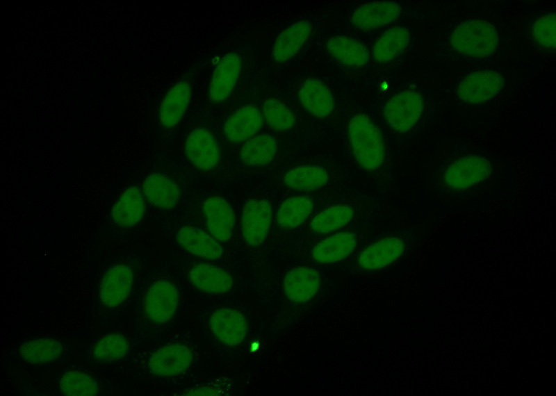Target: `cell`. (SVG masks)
<instances>
[{"label": "cell", "mask_w": 556, "mask_h": 396, "mask_svg": "<svg viewBox=\"0 0 556 396\" xmlns=\"http://www.w3.org/2000/svg\"><path fill=\"white\" fill-rule=\"evenodd\" d=\"M182 295L178 282L160 274L140 287L136 302V327L142 337L156 338L170 332L177 324Z\"/></svg>", "instance_id": "obj_1"}, {"label": "cell", "mask_w": 556, "mask_h": 396, "mask_svg": "<svg viewBox=\"0 0 556 396\" xmlns=\"http://www.w3.org/2000/svg\"><path fill=\"white\" fill-rule=\"evenodd\" d=\"M60 392L65 395H98L101 392L99 381L91 373L79 369H70L58 379Z\"/></svg>", "instance_id": "obj_32"}, {"label": "cell", "mask_w": 556, "mask_h": 396, "mask_svg": "<svg viewBox=\"0 0 556 396\" xmlns=\"http://www.w3.org/2000/svg\"><path fill=\"white\" fill-rule=\"evenodd\" d=\"M134 281L135 272L130 265L119 263L108 267L99 281V308L113 311L120 308L129 298Z\"/></svg>", "instance_id": "obj_5"}, {"label": "cell", "mask_w": 556, "mask_h": 396, "mask_svg": "<svg viewBox=\"0 0 556 396\" xmlns=\"http://www.w3.org/2000/svg\"><path fill=\"white\" fill-rule=\"evenodd\" d=\"M350 149L357 163L363 169L379 168L385 158V147L381 133L367 115H353L348 124Z\"/></svg>", "instance_id": "obj_3"}, {"label": "cell", "mask_w": 556, "mask_h": 396, "mask_svg": "<svg viewBox=\"0 0 556 396\" xmlns=\"http://www.w3.org/2000/svg\"><path fill=\"white\" fill-rule=\"evenodd\" d=\"M423 109L420 94L405 90L391 97L386 103L383 115L386 124L395 131L406 133L420 120Z\"/></svg>", "instance_id": "obj_6"}, {"label": "cell", "mask_w": 556, "mask_h": 396, "mask_svg": "<svg viewBox=\"0 0 556 396\" xmlns=\"http://www.w3.org/2000/svg\"><path fill=\"white\" fill-rule=\"evenodd\" d=\"M320 277L316 270L298 267L289 270L283 280L286 297L293 303L301 304L312 299L318 292Z\"/></svg>", "instance_id": "obj_19"}, {"label": "cell", "mask_w": 556, "mask_h": 396, "mask_svg": "<svg viewBox=\"0 0 556 396\" xmlns=\"http://www.w3.org/2000/svg\"><path fill=\"white\" fill-rule=\"evenodd\" d=\"M184 152L194 167L204 171L214 168L220 157L215 135L204 127L193 129L188 134L184 142Z\"/></svg>", "instance_id": "obj_12"}, {"label": "cell", "mask_w": 556, "mask_h": 396, "mask_svg": "<svg viewBox=\"0 0 556 396\" xmlns=\"http://www.w3.org/2000/svg\"><path fill=\"white\" fill-rule=\"evenodd\" d=\"M311 29L312 26L309 21L300 20L283 30L273 43L272 59L278 63L289 60L304 45Z\"/></svg>", "instance_id": "obj_23"}, {"label": "cell", "mask_w": 556, "mask_h": 396, "mask_svg": "<svg viewBox=\"0 0 556 396\" xmlns=\"http://www.w3.org/2000/svg\"><path fill=\"white\" fill-rule=\"evenodd\" d=\"M327 49L334 58L351 67L366 65L370 58L366 47L350 37L338 35L330 38L327 42Z\"/></svg>", "instance_id": "obj_27"}, {"label": "cell", "mask_w": 556, "mask_h": 396, "mask_svg": "<svg viewBox=\"0 0 556 396\" xmlns=\"http://www.w3.org/2000/svg\"><path fill=\"white\" fill-rule=\"evenodd\" d=\"M208 327L220 344L234 347L243 344L247 336V319L239 310L221 307L213 311L208 317Z\"/></svg>", "instance_id": "obj_8"}, {"label": "cell", "mask_w": 556, "mask_h": 396, "mask_svg": "<svg viewBox=\"0 0 556 396\" xmlns=\"http://www.w3.org/2000/svg\"><path fill=\"white\" fill-rule=\"evenodd\" d=\"M313 208V202L309 197L299 195L288 198L277 211V223L286 229L297 227L306 220Z\"/></svg>", "instance_id": "obj_33"}, {"label": "cell", "mask_w": 556, "mask_h": 396, "mask_svg": "<svg viewBox=\"0 0 556 396\" xmlns=\"http://www.w3.org/2000/svg\"><path fill=\"white\" fill-rule=\"evenodd\" d=\"M176 240L183 249L204 259L216 260L223 254L217 239L194 226L181 227L176 233Z\"/></svg>", "instance_id": "obj_20"}, {"label": "cell", "mask_w": 556, "mask_h": 396, "mask_svg": "<svg viewBox=\"0 0 556 396\" xmlns=\"http://www.w3.org/2000/svg\"><path fill=\"white\" fill-rule=\"evenodd\" d=\"M242 70L240 56L230 51L225 54L214 69L208 85V99L211 104L225 102L234 91Z\"/></svg>", "instance_id": "obj_11"}, {"label": "cell", "mask_w": 556, "mask_h": 396, "mask_svg": "<svg viewBox=\"0 0 556 396\" xmlns=\"http://www.w3.org/2000/svg\"><path fill=\"white\" fill-rule=\"evenodd\" d=\"M491 161L480 154H467L450 160L434 174L436 188L445 194H464L483 187L491 179Z\"/></svg>", "instance_id": "obj_2"}, {"label": "cell", "mask_w": 556, "mask_h": 396, "mask_svg": "<svg viewBox=\"0 0 556 396\" xmlns=\"http://www.w3.org/2000/svg\"><path fill=\"white\" fill-rule=\"evenodd\" d=\"M277 151L275 138L268 133H259L245 141L239 151V158L247 165L264 166L274 159Z\"/></svg>", "instance_id": "obj_29"}, {"label": "cell", "mask_w": 556, "mask_h": 396, "mask_svg": "<svg viewBox=\"0 0 556 396\" xmlns=\"http://www.w3.org/2000/svg\"><path fill=\"white\" fill-rule=\"evenodd\" d=\"M144 195L136 186L126 188L113 204L111 216L119 226L130 227L138 224L145 213Z\"/></svg>", "instance_id": "obj_24"}, {"label": "cell", "mask_w": 556, "mask_h": 396, "mask_svg": "<svg viewBox=\"0 0 556 396\" xmlns=\"http://www.w3.org/2000/svg\"><path fill=\"white\" fill-rule=\"evenodd\" d=\"M191 81L183 78L171 86L164 95L158 110V120L161 126L170 129L175 127L182 119L192 98Z\"/></svg>", "instance_id": "obj_15"}, {"label": "cell", "mask_w": 556, "mask_h": 396, "mask_svg": "<svg viewBox=\"0 0 556 396\" xmlns=\"http://www.w3.org/2000/svg\"><path fill=\"white\" fill-rule=\"evenodd\" d=\"M143 194L154 206L161 208L174 206L180 197L178 185L169 176L161 173L148 175L142 183Z\"/></svg>", "instance_id": "obj_26"}, {"label": "cell", "mask_w": 556, "mask_h": 396, "mask_svg": "<svg viewBox=\"0 0 556 396\" xmlns=\"http://www.w3.org/2000/svg\"><path fill=\"white\" fill-rule=\"evenodd\" d=\"M190 347L181 343H171L153 350L146 361V370L157 377H173L189 369L193 361Z\"/></svg>", "instance_id": "obj_7"}, {"label": "cell", "mask_w": 556, "mask_h": 396, "mask_svg": "<svg viewBox=\"0 0 556 396\" xmlns=\"http://www.w3.org/2000/svg\"><path fill=\"white\" fill-rule=\"evenodd\" d=\"M406 238L391 235L367 246L357 258L358 266L364 271L384 268L396 261L407 247Z\"/></svg>", "instance_id": "obj_10"}, {"label": "cell", "mask_w": 556, "mask_h": 396, "mask_svg": "<svg viewBox=\"0 0 556 396\" xmlns=\"http://www.w3.org/2000/svg\"><path fill=\"white\" fill-rule=\"evenodd\" d=\"M353 215V209L347 205L333 206L317 214L311 220L310 228L316 233H328L348 224Z\"/></svg>", "instance_id": "obj_34"}, {"label": "cell", "mask_w": 556, "mask_h": 396, "mask_svg": "<svg viewBox=\"0 0 556 396\" xmlns=\"http://www.w3.org/2000/svg\"><path fill=\"white\" fill-rule=\"evenodd\" d=\"M357 245V237L355 233L338 232L316 243L311 249V256L318 263H334L350 256Z\"/></svg>", "instance_id": "obj_22"}, {"label": "cell", "mask_w": 556, "mask_h": 396, "mask_svg": "<svg viewBox=\"0 0 556 396\" xmlns=\"http://www.w3.org/2000/svg\"><path fill=\"white\" fill-rule=\"evenodd\" d=\"M130 349L131 343L127 335L113 332L98 338L92 346L90 355L95 363L108 364L123 359Z\"/></svg>", "instance_id": "obj_28"}, {"label": "cell", "mask_w": 556, "mask_h": 396, "mask_svg": "<svg viewBox=\"0 0 556 396\" xmlns=\"http://www.w3.org/2000/svg\"><path fill=\"white\" fill-rule=\"evenodd\" d=\"M65 352V344L51 337L31 338L19 348L21 358L31 365H43L58 361Z\"/></svg>", "instance_id": "obj_25"}, {"label": "cell", "mask_w": 556, "mask_h": 396, "mask_svg": "<svg viewBox=\"0 0 556 396\" xmlns=\"http://www.w3.org/2000/svg\"><path fill=\"white\" fill-rule=\"evenodd\" d=\"M261 110L255 105L247 104L235 110L225 120L222 131L232 142H240L254 136L263 125Z\"/></svg>", "instance_id": "obj_16"}, {"label": "cell", "mask_w": 556, "mask_h": 396, "mask_svg": "<svg viewBox=\"0 0 556 396\" xmlns=\"http://www.w3.org/2000/svg\"><path fill=\"white\" fill-rule=\"evenodd\" d=\"M206 226L218 241L231 238L234 228V212L229 203L222 197L213 196L206 199L202 206Z\"/></svg>", "instance_id": "obj_17"}, {"label": "cell", "mask_w": 556, "mask_h": 396, "mask_svg": "<svg viewBox=\"0 0 556 396\" xmlns=\"http://www.w3.org/2000/svg\"><path fill=\"white\" fill-rule=\"evenodd\" d=\"M272 220V207L265 199H254L245 205L242 215V233L246 243L252 247L265 240Z\"/></svg>", "instance_id": "obj_14"}, {"label": "cell", "mask_w": 556, "mask_h": 396, "mask_svg": "<svg viewBox=\"0 0 556 396\" xmlns=\"http://www.w3.org/2000/svg\"><path fill=\"white\" fill-rule=\"evenodd\" d=\"M329 179L328 171L322 166L300 165L286 172L284 185L295 190H313L323 187Z\"/></svg>", "instance_id": "obj_31"}, {"label": "cell", "mask_w": 556, "mask_h": 396, "mask_svg": "<svg viewBox=\"0 0 556 396\" xmlns=\"http://www.w3.org/2000/svg\"><path fill=\"white\" fill-rule=\"evenodd\" d=\"M502 86V79L497 72L489 69L474 71L459 83L457 95L465 103L480 104L496 96Z\"/></svg>", "instance_id": "obj_9"}, {"label": "cell", "mask_w": 556, "mask_h": 396, "mask_svg": "<svg viewBox=\"0 0 556 396\" xmlns=\"http://www.w3.org/2000/svg\"><path fill=\"white\" fill-rule=\"evenodd\" d=\"M498 44V31L491 22L479 19L464 20L457 25L450 36V45L459 54L486 58L494 53Z\"/></svg>", "instance_id": "obj_4"}, {"label": "cell", "mask_w": 556, "mask_h": 396, "mask_svg": "<svg viewBox=\"0 0 556 396\" xmlns=\"http://www.w3.org/2000/svg\"><path fill=\"white\" fill-rule=\"evenodd\" d=\"M534 40L541 47L554 49L556 42L555 13H548L539 17L532 28Z\"/></svg>", "instance_id": "obj_36"}, {"label": "cell", "mask_w": 556, "mask_h": 396, "mask_svg": "<svg viewBox=\"0 0 556 396\" xmlns=\"http://www.w3.org/2000/svg\"><path fill=\"white\" fill-rule=\"evenodd\" d=\"M298 99L302 106L318 117L329 116L334 108V99L329 87L316 79H306L298 90Z\"/></svg>", "instance_id": "obj_21"}, {"label": "cell", "mask_w": 556, "mask_h": 396, "mask_svg": "<svg viewBox=\"0 0 556 396\" xmlns=\"http://www.w3.org/2000/svg\"><path fill=\"white\" fill-rule=\"evenodd\" d=\"M263 120L274 131L284 132L291 129L295 123L292 110L276 98L267 99L261 110Z\"/></svg>", "instance_id": "obj_35"}, {"label": "cell", "mask_w": 556, "mask_h": 396, "mask_svg": "<svg viewBox=\"0 0 556 396\" xmlns=\"http://www.w3.org/2000/svg\"><path fill=\"white\" fill-rule=\"evenodd\" d=\"M187 279L196 291L206 295H226L234 287V279L229 272L204 263L193 265L188 272Z\"/></svg>", "instance_id": "obj_13"}, {"label": "cell", "mask_w": 556, "mask_h": 396, "mask_svg": "<svg viewBox=\"0 0 556 396\" xmlns=\"http://www.w3.org/2000/svg\"><path fill=\"white\" fill-rule=\"evenodd\" d=\"M409 38V32L404 26L389 28L375 42L372 50L373 59L379 63L391 61L407 47Z\"/></svg>", "instance_id": "obj_30"}, {"label": "cell", "mask_w": 556, "mask_h": 396, "mask_svg": "<svg viewBox=\"0 0 556 396\" xmlns=\"http://www.w3.org/2000/svg\"><path fill=\"white\" fill-rule=\"evenodd\" d=\"M400 5L392 1L368 2L358 6L351 22L361 30H373L394 22L400 15Z\"/></svg>", "instance_id": "obj_18"}]
</instances>
